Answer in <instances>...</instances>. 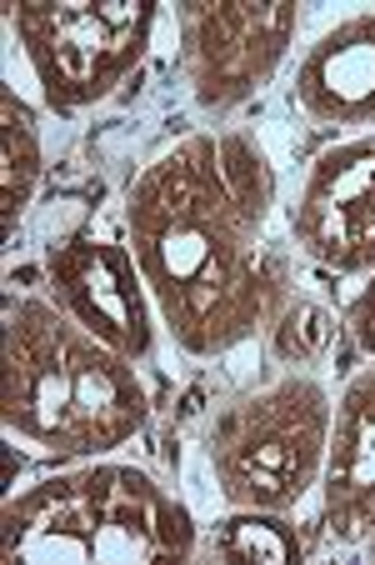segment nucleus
I'll return each instance as SVG.
<instances>
[{"label":"nucleus","mask_w":375,"mask_h":565,"mask_svg":"<svg viewBox=\"0 0 375 565\" xmlns=\"http://www.w3.org/2000/svg\"><path fill=\"white\" fill-rule=\"evenodd\" d=\"M130 256L185 355L256 341L296 296L276 231V166L246 130H195L165 146L126 191Z\"/></svg>","instance_id":"nucleus-1"},{"label":"nucleus","mask_w":375,"mask_h":565,"mask_svg":"<svg viewBox=\"0 0 375 565\" xmlns=\"http://www.w3.org/2000/svg\"><path fill=\"white\" fill-rule=\"evenodd\" d=\"M0 420L45 456L96 460L146 430L150 395L136 361L81 331L55 300L6 296Z\"/></svg>","instance_id":"nucleus-2"},{"label":"nucleus","mask_w":375,"mask_h":565,"mask_svg":"<svg viewBox=\"0 0 375 565\" xmlns=\"http://www.w3.org/2000/svg\"><path fill=\"white\" fill-rule=\"evenodd\" d=\"M0 555L25 565H171L195 555V521L150 470L90 460L0 505Z\"/></svg>","instance_id":"nucleus-3"},{"label":"nucleus","mask_w":375,"mask_h":565,"mask_svg":"<svg viewBox=\"0 0 375 565\" xmlns=\"http://www.w3.org/2000/svg\"><path fill=\"white\" fill-rule=\"evenodd\" d=\"M331 411V391L296 371L236 401L205 436L221 501L231 511H296L321 486Z\"/></svg>","instance_id":"nucleus-4"},{"label":"nucleus","mask_w":375,"mask_h":565,"mask_svg":"<svg viewBox=\"0 0 375 565\" xmlns=\"http://www.w3.org/2000/svg\"><path fill=\"white\" fill-rule=\"evenodd\" d=\"M156 0H21L11 25L45 106L75 116L110 100L150 51Z\"/></svg>","instance_id":"nucleus-5"},{"label":"nucleus","mask_w":375,"mask_h":565,"mask_svg":"<svg viewBox=\"0 0 375 565\" xmlns=\"http://www.w3.org/2000/svg\"><path fill=\"white\" fill-rule=\"evenodd\" d=\"M181 71L195 106L225 116L276 81L300 31V6L290 0H185Z\"/></svg>","instance_id":"nucleus-6"},{"label":"nucleus","mask_w":375,"mask_h":565,"mask_svg":"<svg viewBox=\"0 0 375 565\" xmlns=\"http://www.w3.org/2000/svg\"><path fill=\"white\" fill-rule=\"evenodd\" d=\"M45 280L51 300L65 316L120 351L126 361H150L156 351V300L140 276L130 246H116L106 235H65L45 250Z\"/></svg>","instance_id":"nucleus-7"},{"label":"nucleus","mask_w":375,"mask_h":565,"mask_svg":"<svg viewBox=\"0 0 375 565\" xmlns=\"http://www.w3.org/2000/svg\"><path fill=\"white\" fill-rule=\"evenodd\" d=\"M290 241L335 276L375 270V130L315 156L290 211Z\"/></svg>","instance_id":"nucleus-8"},{"label":"nucleus","mask_w":375,"mask_h":565,"mask_svg":"<svg viewBox=\"0 0 375 565\" xmlns=\"http://www.w3.org/2000/svg\"><path fill=\"white\" fill-rule=\"evenodd\" d=\"M321 521L345 545H361L375 535V365L345 385L331 411Z\"/></svg>","instance_id":"nucleus-9"},{"label":"nucleus","mask_w":375,"mask_h":565,"mask_svg":"<svg viewBox=\"0 0 375 565\" xmlns=\"http://www.w3.org/2000/svg\"><path fill=\"white\" fill-rule=\"evenodd\" d=\"M296 106L315 126H375V11L331 25L296 65Z\"/></svg>","instance_id":"nucleus-10"},{"label":"nucleus","mask_w":375,"mask_h":565,"mask_svg":"<svg viewBox=\"0 0 375 565\" xmlns=\"http://www.w3.org/2000/svg\"><path fill=\"white\" fill-rule=\"evenodd\" d=\"M0 166H6L0 171V225H6V241H15V225L25 221L35 191H41L45 146L35 110L11 86L0 90Z\"/></svg>","instance_id":"nucleus-11"},{"label":"nucleus","mask_w":375,"mask_h":565,"mask_svg":"<svg viewBox=\"0 0 375 565\" xmlns=\"http://www.w3.org/2000/svg\"><path fill=\"white\" fill-rule=\"evenodd\" d=\"M215 555L231 565H296L306 541L286 511H231L215 525Z\"/></svg>","instance_id":"nucleus-12"},{"label":"nucleus","mask_w":375,"mask_h":565,"mask_svg":"<svg viewBox=\"0 0 375 565\" xmlns=\"http://www.w3.org/2000/svg\"><path fill=\"white\" fill-rule=\"evenodd\" d=\"M276 331V355L290 365H306L315 361V355L331 345V331H335V320L325 306H315V300H300L290 296V306L280 310V320L270 326Z\"/></svg>","instance_id":"nucleus-13"},{"label":"nucleus","mask_w":375,"mask_h":565,"mask_svg":"<svg viewBox=\"0 0 375 565\" xmlns=\"http://www.w3.org/2000/svg\"><path fill=\"white\" fill-rule=\"evenodd\" d=\"M351 335L365 355H375V270L351 300Z\"/></svg>","instance_id":"nucleus-14"}]
</instances>
